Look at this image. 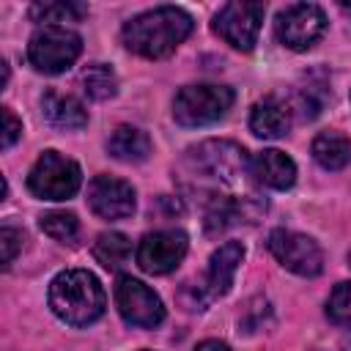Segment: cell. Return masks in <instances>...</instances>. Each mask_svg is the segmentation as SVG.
<instances>
[{"label": "cell", "mask_w": 351, "mask_h": 351, "mask_svg": "<svg viewBox=\"0 0 351 351\" xmlns=\"http://www.w3.org/2000/svg\"><path fill=\"white\" fill-rule=\"evenodd\" d=\"M192 33V16L178 5H156L132 16L123 30V47L140 58L159 60L167 58Z\"/></svg>", "instance_id": "obj_1"}, {"label": "cell", "mask_w": 351, "mask_h": 351, "mask_svg": "<svg viewBox=\"0 0 351 351\" xmlns=\"http://www.w3.org/2000/svg\"><path fill=\"white\" fill-rule=\"evenodd\" d=\"M49 307L69 326H88L104 315L107 296L96 274L66 269L49 282Z\"/></svg>", "instance_id": "obj_2"}, {"label": "cell", "mask_w": 351, "mask_h": 351, "mask_svg": "<svg viewBox=\"0 0 351 351\" xmlns=\"http://www.w3.org/2000/svg\"><path fill=\"white\" fill-rule=\"evenodd\" d=\"M186 170L211 184H236L247 167V151L233 140H203L184 154Z\"/></svg>", "instance_id": "obj_3"}, {"label": "cell", "mask_w": 351, "mask_h": 351, "mask_svg": "<svg viewBox=\"0 0 351 351\" xmlns=\"http://www.w3.org/2000/svg\"><path fill=\"white\" fill-rule=\"evenodd\" d=\"M233 90L225 85H186L173 99V118L181 126H208L228 115L233 107Z\"/></svg>", "instance_id": "obj_4"}, {"label": "cell", "mask_w": 351, "mask_h": 351, "mask_svg": "<svg viewBox=\"0 0 351 351\" xmlns=\"http://www.w3.org/2000/svg\"><path fill=\"white\" fill-rule=\"evenodd\" d=\"M82 52V38L63 25H44L27 41V60L41 74L66 71Z\"/></svg>", "instance_id": "obj_5"}, {"label": "cell", "mask_w": 351, "mask_h": 351, "mask_svg": "<svg viewBox=\"0 0 351 351\" xmlns=\"http://www.w3.org/2000/svg\"><path fill=\"white\" fill-rule=\"evenodd\" d=\"M82 184L80 165L58 151H44L27 173V189L38 200H69Z\"/></svg>", "instance_id": "obj_6"}, {"label": "cell", "mask_w": 351, "mask_h": 351, "mask_svg": "<svg viewBox=\"0 0 351 351\" xmlns=\"http://www.w3.org/2000/svg\"><path fill=\"white\" fill-rule=\"evenodd\" d=\"M241 261H244L241 241H225L219 250H214L208 258L206 277L200 282H186V288H184V293H192V299L184 302L186 310H206L214 299L225 296L233 285V277H236V269Z\"/></svg>", "instance_id": "obj_7"}, {"label": "cell", "mask_w": 351, "mask_h": 351, "mask_svg": "<svg viewBox=\"0 0 351 351\" xmlns=\"http://www.w3.org/2000/svg\"><path fill=\"white\" fill-rule=\"evenodd\" d=\"M263 3H252V0H233V3H225L217 16H214V33L230 44L233 49H241V52H250L258 41V33H261V22H263Z\"/></svg>", "instance_id": "obj_8"}, {"label": "cell", "mask_w": 351, "mask_h": 351, "mask_svg": "<svg viewBox=\"0 0 351 351\" xmlns=\"http://www.w3.org/2000/svg\"><path fill=\"white\" fill-rule=\"evenodd\" d=\"M324 30H326V16L315 3H291L274 19L277 41L296 52L310 49L324 36Z\"/></svg>", "instance_id": "obj_9"}, {"label": "cell", "mask_w": 351, "mask_h": 351, "mask_svg": "<svg viewBox=\"0 0 351 351\" xmlns=\"http://www.w3.org/2000/svg\"><path fill=\"white\" fill-rule=\"evenodd\" d=\"M269 250L282 269H288L299 277H315L324 269L321 247L315 244V239H310L304 233L277 228L269 233Z\"/></svg>", "instance_id": "obj_10"}, {"label": "cell", "mask_w": 351, "mask_h": 351, "mask_svg": "<svg viewBox=\"0 0 351 351\" xmlns=\"http://www.w3.org/2000/svg\"><path fill=\"white\" fill-rule=\"evenodd\" d=\"M115 304L121 318L129 326H140V329H154L165 321V307L162 299L140 280H134L132 274H121L115 282Z\"/></svg>", "instance_id": "obj_11"}, {"label": "cell", "mask_w": 351, "mask_h": 351, "mask_svg": "<svg viewBox=\"0 0 351 351\" xmlns=\"http://www.w3.org/2000/svg\"><path fill=\"white\" fill-rule=\"evenodd\" d=\"M186 247H189V241H186L184 230L170 228V230L145 233L137 247V266L145 274H167L184 261Z\"/></svg>", "instance_id": "obj_12"}, {"label": "cell", "mask_w": 351, "mask_h": 351, "mask_svg": "<svg viewBox=\"0 0 351 351\" xmlns=\"http://www.w3.org/2000/svg\"><path fill=\"white\" fill-rule=\"evenodd\" d=\"M88 206L101 219H123L134 211V189L123 178L96 176L88 184Z\"/></svg>", "instance_id": "obj_13"}, {"label": "cell", "mask_w": 351, "mask_h": 351, "mask_svg": "<svg viewBox=\"0 0 351 351\" xmlns=\"http://www.w3.org/2000/svg\"><path fill=\"white\" fill-rule=\"evenodd\" d=\"M252 176L258 184H263L269 189H288L296 181V165L288 154H282L277 148H266V151L255 154Z\"/></svg>", "instance_id": "obj_14"}, {"label": "cell", "mask_w": 351, "mask_h": 351, "mask_svg": "<svg viewBox=\"0 0 351 351\" xmlns=\"http://www.w3.org/2000/svg\"><path fill=\"white\" fill-rule=\"evenodd\" d=\"M250 129L255 137H263V140H277V137L288 134V129H291L288 104L280 101L277 96L261 99L250 112Z\"/></svg>", "instance_id": "obj_15"}, {"label": "cell", "mask_w": 351, "mask_h": 351, "mask_svg": "<svg viewBox=\"0 0 351 351\" xmlns=\"http://www.w3.org/2000/svg\"><path fill=\"white\" fill-rule=\"evenodd\" d=\"M41 110H44V118L55 129H82L88 123V110L82 107V101L69 93H58L52 88L44 90Z\"/></svg>", "instance_id": "obj_16"}, {"label": "cell", "mask_w": 351, "mask_h": 351, "mask_svg": "<svg viewBox=\"0 0 351 351\" xmlns=\"http://www.w3.org/2000/svg\"><path fill=\"white\" fill-rule=\"evenodd\" d=\"M107 151H110V156H115L118 162L134 165V162H145V159H148V154H151V140H148V134H145L143 129H137V126H118V129L110 134V140H107Z\"/></svg>", "instance_id": "obj_17"}, {"label": "cell", "mask_w": 351, "mask_h": 351, "mask_svg": "<svg viewBox=\"0 0 351 351\" xmlns=\"http://www.w3.org/2000/svg\"><path fill=\"white\" fill-rule=\"evenodd\" d=\"M313 159L324 170H340L351 159V140L337 132H321L313 140Z\"/></svg>", "instance_id": "obj_18"}, {"label": "cell", "mask_w": 351, "mask_h": 351, "mask_svg": "<svg viewBox=\"0 0 351 351\" xmlns=\"http://www.w3.org/2000/svg\"><path fill=\"white\" fill-rule=\"evenodd\" d=\"M88 14V8L82 3L74 0H47V3H33L30 5V19L33 22H47V25H58V22H80Z\"/></svg>", "instance_id": "obj_19"}, {"label": "cell", "mask_w": 351, "mask_h": 351, "mask_svg": "<svg viewBox=\"0 0 351 351\" xmlns=\"http://www.w3.org/2000/svg\"><path fill=\"white\" fill-rule=\"evenodd\" d=\"M129 252H132V244H129V239H126L123 233H118V230L101 233V236L96 239V244H93V258H96L104 269H121V266L126 263Z\"/></svg>", "instance_id": "obj_20"}, {"label": "cell", "mask_w": 351, "mask_h": 351, "mask_svg": "<svg viewBox=\"0 0 351 351\" xmlns=\"http://www.w3.org/2000/svg\"><path fill=\"white\" fill-rule=\"evenodd\" d=\"M82 90L93 101H107L118 93V77L107 63H93L82 71Z\"/></svg>", "instance_id": "obj_21"}, {"label": "cell", "mask_w": 351, "mask_h": 351, "mask_svg": "<svg viewBox=\"0 0 351 351\" xmlns=\"http://www.w3.org/2000/svg\"><path fill=\"white\" fill-rule=\"evenodd\" d=\"M38 225H41V230L49 236V239H55V241H74L77 239V233H80V222H77V217L71 214V211H49V214H44L41 219H38Z\"/></svg>", "instance_id": "obj_22"}, {"label": "cell", "mask_w": 351, "mask_h": 351, "mask_svg": "<svg viewBox=\"0 0 351 351\" xmlns=\"http://www.w3.org/2000/svg\"><path fill=\"white\" fill-rule=\"evenodd\" d=\"M326 315L337 324L351 329V282H337L326 302Z\"/></svg>", "instance_id": "obj_23"}, {"label": "cell", "mask_w": 351, "mask_h": 351, "mask_svg": "<svg viewBox=\"0 0 351 351\" xmlns=\"http://www.w3.org/2000/svg\"><path fill=\"white\" fill-rule=\"evenodd\" d=\"M0 247H3V263L11 266V261L22 250V230H16L11 225H3V230H0Z\"/></svg>", "instance_id": "obj_24"}, {"label": "cell", "mask_w": 351, "mask_h": 351, "mask_svg": "<svg viewBox=\"0 0 351 351\" xmlns=\"http://www.w3.org/2000/svg\"><path fill=\"white\" fill-rule=\"evenodd\" d=\"M22 134V121L11 112V107H3V148L8 151Z\"/></svg>", "instance_id": "obj_25"}, {"label": "cell", "mask_w": 351, "mask_h": 351, "mask_svg": "<svg viewBox=\"0 0 351 351\" xmlns=\"http://www.w3.org/2000/svg\"><path fill=\"white\" fill-rule=\"evenodd\" d=\"M195 351H230V348L222 340H203V343L195 346Z\"/></svg>", "instance_id": "obj_26"}, {"label": "cell", "mask_w": 351, "mask_h": 351, "mask_svg": "<svg viewBox=\"0 0 351 351\" xmlns=\"http://www.w3.org/2000/svg\"><path fill=\"white\" fill-rule=\"evenodd\" d=\"M348 266H351V252H348Z\"/></svg>", "instance_id": "obj_27"}]
</instances>
